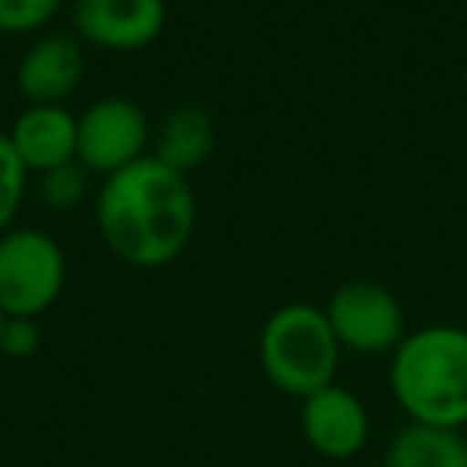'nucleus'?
Instances as JSON below:
<instances>
[{
  "mask_svg": "<svg viewBox=\"0 0 467 467\" xmlns=\"http://www.w3.org/2000/svg\"><path fill=\"white\" fill-rule=\"evenodd\" d=\"M325 317H328L339 347L350 354H361V358L394 354L398 343L409 336L401 299L387 285L368 281V277L343 281L328 296Z\"/></svg>",
  "mask_w": 467,
  "mask_h": 467,
  "instance_id": "39448f33",
  "label": "nucleus"
},
{
  "mask_svg": "<svg viewBox=\"0 0 467 467\" xmlns=\"http://www.w3.org/2000/svg\"><path fill=\"white\" fill-rule=\"evenodd\" d=\"M150 120L139 102L124 95L95 99L84 113H77V161L102 179L128 168L131 161L150 153Z\"/></svg>",
  "mask_w": 467,
  "mask_h": 467,
  "instance_id": "423d86ee",
  "label": "nucleus"
},
{
  "mask_svg": "<svg viewBox=\"0 0 467 467\" xmlns=\"http://www.w3.org/2000/svg\"><path fill=\"white\" fill-rule=\"evenodd\" d=\"M299 431H303V441L310 445V452L339 463V460L358 456L368 445L372 416L350 387L328 383L299 401Z\"/></svg>",
  "mask_w": 467,
  "mask_h": 467,
  "instance_id": "0eeeda50",
  "label": "nucleus"
},
{
  "mask_svg": "<svg viewBox=\"0 0 467 467\" xmlns=\"http://www.w3.org/2000/svg\"><path fill=\"white\" fill-rule=\"evenodd\" d=\"M387 383L409 423L467 427V328L434 321L409 328L387 365Z\"/></svg>",
  "mask_w": 467,
  "mask_h": 467,
  "instance_id": "f03ea898",
  "label": "nucleus"
},
{
  "mask_svg": "<svg viewBox=\"0 0 467 467\" xmlns=\"http://www.w3.org/2000/svg\"><path fill=\"white\" fill-rule=\"evenodd\" d=\"M164 22V0H73L77 36L106 51H139L161 36Z\"/></svg>",
  "mask_w": 467,
  "mask_h": 467,
  "instance_id": "6e6552de",
  "label": "nucleus"
},
{
  "mask_svg": "<svg viewBox=\"0 0 467 467\" xmlns=\"http://www.w3.org/2000/svg\"><path fill=\"white\" fill-rule=\"evenodd\" d=\"M80 77H84V51L69 33L36 36L15 66L18 91L29 99V106H62V99L77 91Z\"/></svg>",
  "mask_w": 467,
  "mask_h": 467,
  "instance_id": "1a4fd4ad",
  "label": "nucleus"
},
{
  "mask_svg": "<svg viewBox=\"0 0 467 467\" xmlns=\"http://www.w3.org/2000/svg\"><path fill=\"white\" fill-rule=\"evenodd\" d=\"M66 285L62 244L36 230L15 226L0 234V314L4 317H40Z\"/></svg>",
  "mask_w": 467,
  "mask_h": 467,
  "instance_id": "20e7f679",
  "label": "nucleus"
},
{
  "mask_svg": "<svg viewBox=\"0 0 467 467\" xmlns=\"http://www.w3.org/2000/svg\"><path fill=\"white\" fill-rule=\"evenodd\" d=\"M58 7H62V0H0V29L4 33L40 29Z\"/></svg>",
  "mask_w": 467,
  "mask_h": 467,
  "instance_id": "2eb2a0df",
  "label": "nucleus"
},
{
  "mask_svg": "<svg viewBox=\"0 0 467 467\" xmlns=\"http://www.w3.org/2000/svg\"><path fill=\"white\" fill-rule=\"evenodd\" d=\"M40 325L33 317H4V332H0V354L7 358H29L40 350Z\"/></svg>",
  "mask_w": 467,
  "mask_h": 467,
  "instance_id": "dca6fc26",
  "label": "nucleus"
},
{
  "mask_svg": "<svg viewBox=\"0 0 467 467\" xmlns=\"http://www.w3.org/2000/svg\"><path fill=\"white\" fill-rule=\"evenodd\" d=\"M26 164L22 157L15 153L7 131H0V234L11 230V219L22 204V193H26Z\"/></svg>",
  "mask_w": 467,
  "mask_h": 467,
  "instance_id": "4468645a",
  "label": "nucleus"
},
{
  "mask_svg": "<svg viewBox=\"0 0 467 467\" xmlns=\"http://www.w3.org/2000/svg\"><path fill=\"white\" fill-rule=\"evenodd\" d=\"M259 368L274 390L285 398H310L314 390L336 383L343 347L317 303H281L259 325Z\"/></svg>",
  "mask_w": 467,
  "mask_h": 467,
  "instance_id": "7ed1b4c3",
  "label": "nucleus"
},
{
  "mask_svg": "<svg viewBox=\"0 0 467 467\" xmlns=\"http://www.w3.org/2000/svg\"><path fill=\"white\" fill-rule=\"evenodd\" d=\"M383 467H467V438L449 427L405 423L387 441Z\"/></svg>",
  "mask_w": 467,
  "mask_h": 467,
  "instance_id": "f8f14e48",
  "label": "nucleus"
},
{
  "mask_svg": "<svg viewBox=\"0 0 467 467\" xmlns=\"http://www.w3.org/2000/svg\"><path fill=\"white\" fill-rule=\"evenodd\" d=\"M0 332H4V314H0Z\"/></svg>",
  "mask_w": 467,
  "mask_h": 467,
  "instance_id": "f3484780",
  "label": "nucleus"
},
{
  "mask_svg": "<svg viewBox=\"0 0 467 467\" xmlns=\"http://www.w3.org/2000/svg\"><path fill=\"white\" fill-rule=\"evenodd\" d=\"M197 201L182 171L157 157H139L102 179L95 193V226L106 248L139 270L168 266L193 237Z\"/></svg>",
  "mask_w": 467,
  "mask_h": 467,
  "instance_id": "f257e3e1",
  "label": "nucleus"
},
{
  "mask_svg": "<svg viewBox=\"0 0 467 467\" xmlns=\"http://www.w3.org/2000/svg\"><path fill=\"white\" fill-rule=\"evenodd\" d=\"M7 139L26 171H51L77 161V117L66 106H26Z\"/></svg>",
  "mask_w": 467,
  "mask_h": 467,
  "instance_id": "9d476101",
  "label": "nucleus"
},
{
  "mask_svg": "<svg viewBox=\"0 0 467 467\" xmlns=\"http://www.w3.org/2000/svg\"><path fill=\"white\" fill-rule=\"evenodd\" d=\"M88 193V168L80 161L58 164L51 171H40V201L51 208H73Z\"/></svg>",
  "mask_w": 467,
  "mask_h": 467,
  "instance_id": "ddd939ff",
  "label": "nucleus"
},
{
  "mask_svg": "<svg viewBox=\"0 0 467 467\" xmlns=\"http://www.w3.org/2000/svg\"><path fill=\"white\" fill-rule=\"evenodd\" d=\"M212 146H215V128L201 106L168 109L150 135V157H157L161 164H168L182 175L201 168L212 157Z\"/></svg>",
  "mask_w": 467,
  "mask_h": 467,
  "instance_id": "9b49d317",
  "label": "nucleus"
}]
</instances>
